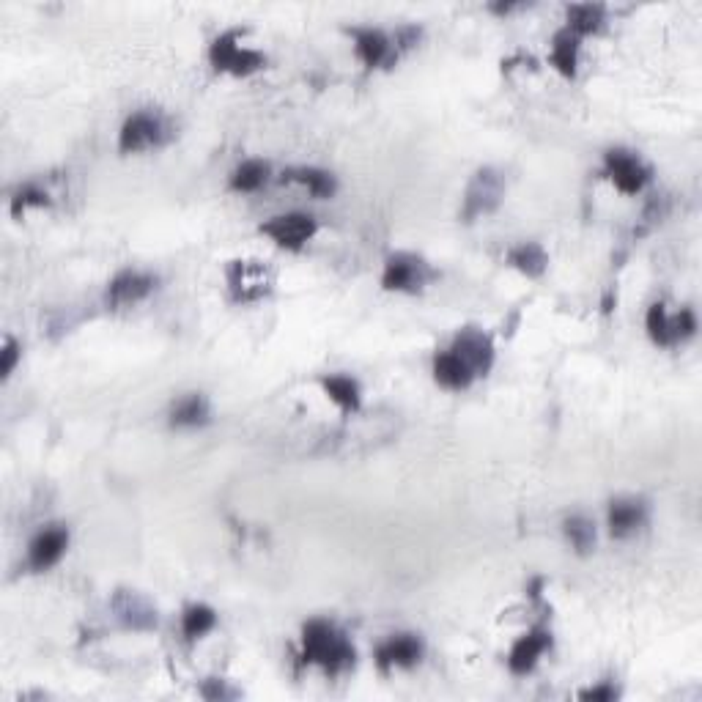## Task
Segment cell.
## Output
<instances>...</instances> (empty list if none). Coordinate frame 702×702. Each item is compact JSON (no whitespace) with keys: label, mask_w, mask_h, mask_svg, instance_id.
<instances>
[{"label":"cell","mask_w":702,"mask_h":702,"mask_svg":"<svg viewBox=\"0 0 702 702\" xmlns=\"http://www.w3.org/2000/svg\"><path fill=\"white\" fill-rule=\"evenodd\" d=\"M209 61L217 72L234 77L256 75L266 66V55L258 50H247L239 44V31H225L209 47Z\"/></svg>","instance_id":"5"},{"label":"cell","mask_w":702,"mask_h":702,"mask_svg":"<svg viewBox=\"0 0 702 702\" xmlns=\"http://www.w3.org/2000/svg\"><path fill=\"white\" fill-rule=\"evenodd\" d=\"M69 549V530L64 524H50L47 530H42L28 546V568L42 574L50 571Z\"/></svg>","instance_id":"13"},{"label":"cell","mask_w":702,"mask_h":702,"mask_svg":"<svg viewBox=\"0 0 702 702\" xmlns=\"http://www.w3.org/2000/svg\"><path fill=\"white\" fill-rule=\"evenodd\" d=\"M508 264L527 277H543L549 269V256L538 242H522L508 250Z\"/></svg>","instance_id":"22"},{"label":"cell","mask_w":702,"mask_h":702,"mask_svg":"<svg viewBox=\"0 0 702 702\" xmlns=\"http://www.w3.org/2000/svg\"><path fill=\"white\" fill-rule=\"evenodd\" d=\"M502 198H505V176L497 168H478L475 176L469 179L467 192H464V203H461V223H475L478 217L494 214L500 209Z\"/></svg>","instance_id":"4"},{"label":"cell","mask_w":702,"mask_h":702,"mask_svg":"<svg viewBox=\"0 0 702 702\" xmlns=\"http://www.w3.org/2000/svg\"><path fill=\"white\" fill-rule=\"evenodd\" d=\"M302 664H316L327 675H341L351 670L357 661V650L343 634L341 628L330 620H310L302 628Z\"/></svg>","instance_id":"1"},{"label":"cell","mask_w":702,"mask_h":702,"mask_svg":"<svg viewBox=\"0 0 702 702\" xmlns=\"http://www.w3.org/2000/svg\"><path fill=\"white\" fill-rule=\"evenodd\" d=\"M261 234L269 236L277 247L283 250H291V253H299L302 247L308 245L310 239L316 236L319 231V223L313 214L305 212H288V214H277L272 220H266L261 228Z\"/></svg>","instance_id":"8"},{"label":"cell","mask_w":702,"mask_h":702,"mask_svg":"<svg viewBox=\"0 0 702 702\" xmlns=\"http://www.w3.org/2000/svg\"><path fill=\"white\" fill-rule=\"evenodd\" d=\"M617 689H615V683H609V681H604V683H598V686H593V689H585V692L579 694V700H593V702H612V700H617Z\"/></svg>","instance_id":"34"},{"label":"cell","mask_w":702,"mask_h":702,"mask_svg":"<svg viewBox=\"0 0 702 702\" xmlns=\"http://www.w3.org/2000/svg\"><path fill=\"white\" fill-rule=\"evenodd\" d=\"M351 36H354L357 58L365 64V69H382V66H390L398 58L393 39L379 28H354Z\"/></svg>","instance_id":"15"},{"label":"cell","mask_w":702,"mask_h":702,"mask_svg":"<svg viewBox=\"0 0 702 702\" xmlns=\"http://www.w3.org/2000/svg\"><path fill=\"white\" fill-rule=\"evenodd\" d=\"M157 275L140 272V269H124L118 272L107 286V305L110 308H132L143 299H149L157 291Z\"/></svg>","instance_id":"11"},{"label":"cell","mask_w":702,"mask_h":702,"mask_svg":"<svg viewBox=\"0 0 702 702\" xmlns=\"http://www.w3.org/2000/svg\"><path fill=\"white\" fill-rule=\"evenodd\" d=\"M513 9H516V6H511V3H505V6H502V3H494V6H491V11H497V14H508V11Z\"/></svg>","instance_id":"35"},{"label":"cell","mask_w":702,"mask_h":702,"mask_svg":"<svg viewBox=\"0 0 702 702\" xmlns=\"http://www.w3.org/2000/svg\"><path fill=\"white\" fill-rule=\"evenodd\" d=\"M552 648V634L546 628H532L524 637L516 639V645L508 653V670L513 675H527L535 670V664L546 650Z\"/></svg>","instance_id":"17"},{"label":"cell","mask_w":702,"mask_h":702,"mask_svg":"<svg viewBox=\"0 0 702 702\" xmlns=\"http://www.w3.org/2000/svg\"><path fill=\"white\" fill-rule=\"evenodd\" d=\"M50 203L53 201H50L47 190H42L36 181H28V184L17 187L14 195H11V214H14V217H22L28 209H44V206H50Z\"/></svg>","instance_id":"28"},{"label":"cell","mask_w":702,"mask_h":702,"mask_svg":"<svg viewBox=\"0 0 702 702\" xmlns=\"http://www.w3.org/2000/svg\"><path fill=\"white\" fill-rule=\"evenodd\" d=\"M552 66L560 72L563 77H576V64H579V36L574 31H563L554 33L552 39V55H549Z\"/></svg>","instance_id":"21"},{"label":"cell","mask_w":702,"mask_h":702,"mask_svg":"<svg viewBox=\"0 0 702 702\" xmlns=\"http://www.w3.org/2000/svg\"><path fill=\"white\" fill-rule=\"evenodd\" d=\"M398 434V415H387L382 412L376 415H362L360 412L349 417V423L335 431L327 439V445L321 453L327 456H360L368 450H376L379 445H387L390 439Z\"/></svg>","instance_id":"2"},{"label":"cell","mask_w":702,"mask_h":702,"mask_svg":"<svg viewBox=\"0 0 702 702\" xmlns=\"http://www.w3.org/2000/svg\"><path fill=\"white\" fill-rule=\"evenodd\" d=\"M437 277L423 256L415 253H393L387 258L382 272V286L387 291H401V294H417Z\"/></svg>","instance_id":"6"},{"label":"cell","mask_w":702,"mask_h":702,"mask_svg":"<svg viewBox=\"0 0 702 702\" xmlns=\"http://www.w3.org/2000/svg\"><path fill=\"white\" fill-rule=\"evenodd\" d=\"M450 351L456 354L458 360H464V365L475 376H486L491 371V365H494V343L478 327H464V330L458 332L456 338H453Z\"/></svg>","instance_id":"12"},{"label":"cell","mask_w":702,"mask_h":702,"mask_svg":"<svg viewBox=\"0 0 702 702\" xmlns=\"http://www.w3.org/2000/svg\"><path fill=\"white\" fill-rule=\"evenodd\" d=\"M434 379H437L439 387L445 390H453V393H461L467 390L469 384L475 382V373L469 371L464 360H458L453 351H439L434 357Z\"/></svg>","instance_id":"19"},{"label":"cell","mask_w":702,"mask_h":702,"mask_svg":"<svg viewBox=\"0 0 702 702\" xmlns=\"http://www.w3.org/2000/svg\"><path fill=\"white\" fill-rule=\"evenodd\" d=\"M563 532L568 543H571V549L579 557H587L596 549V524L590 522L587 516H568L563 522Z\"/></svg>","instance_id":"25"},{"label":"cell","mask_w":702,"mask_h":702,"mask_svg":"<svg viewBox=\"0 0 702 702\" xmlns=\"http://www.w3.org/2000/svg\"><path fill=\"white\" fill-rule=\"evenodd\" d=\"M283 181L308 187L310 195H316V198H332V195L338 192L335 176L321 171V168H288V171L283 173Z\"/></svg>","instance_id":"23"},{"label":"cell","mask_w":702,"mask_h":702,"mask_svg":"<svg viewBox=\"0 0 702 702\" xmlns=\"http://www.w3.org/2000/svg\"><path fill=\"white\" fill-rule=\"evenodd\" d=\"M667 212H670V198H667V195H653L648 201V206H645V214H642V220H645L642 234H645L653 223H659L661 217H667Z\"/></svg>","instance_id":"32"},{"label":"cell","mask_w":702,"mask_h":702,"mask_svg":"<svg viewBox=\"0 0 702 702\" xmlns=\"http://www.w3.org/2000/svg\"><path fill=\"white\" fill-rule=\"evenodd\" d=\"M648 511V502L639 500V497H620V500H612L607 511L609 535L617 538V541L634 535L639 527H645V522H648Z\"/></svg>","instance_id":"16"},{"label":"cell","mask_w":702,"mask_h":702,"mask_svg":"<svg viewBox=\"0 0 702 702\" xmlns=\"http://www.w3.org/2000/svg\"><path fill=\"white\" fill-rule=\"evenodd\" d=\"M321 390L327 393V398H330L332 404H338V409H341L346 417L360 412L362 393L357 379L343 376V373H332V376H324V379H321Z\"/></svg>","instance_id":"20"},{"label":"cell","mask_w":702,"mask_h":702,"mask_svg":"<svg viewBox=\"0 0 702 702\" xmlns=\"http://www.w3.org/2000/svg\"><path fill=\"white\" fill-rule=\"evenodd\" d=\"M568 31H574L576 36H587V33H598L604 28V20H607V11L604 6L598 3H574L568 6Z\"/></svg>","instance_id":"24"},{"label":"cell","mask_w":702,"mask_h":702,"mask_svg":"<svg viewBox=\"0 0 702 702\" xmlns=\"http://www.w3.org/2000/svg\"><path fill=\"white\" fill-rule=\"evenodd\" d=\"M212 420V406L203 393L181 395L168 412V423L173 428H201Z\"/></svg>","instance_id":"18"},{"label":"cell","mask_w":702,"mask_h":702,"mask_svg":"<svg viewBox=\"0 0 702 702\" xmlns=\"http://www.w3.org/2000/svg\"><path fill=\"white\" fill-rule=\"evenodd\" d=\"M225 280H228L231 299L242 302V305L264 299L275 283L269 266H264L261 261H231L225 269Z\"/></svg>","instance_id":"7"},{"label":"cell","mask_w":702,"mask_h":702,"mask_svg":"<svg viewBox=\"0 0 702 702\" xmlns=\"http://www.w3.org/2000/svg\"><path fill=\"white\" fill-rule=\"evenodd\" d=\"M201 697L206 700H236L239 692L228 686V681H220V678H209V681L201 686Z\"/></svg>","instance_id":"33"},{"label":"cell","mask_w":702,"mask_h":702,"mask_svg":"<svg viewBox=\"0 0 702 702\" xmlns=\"http://www.w3.org/2000/svg\"><path fill=\"white\" fill-rule=\"evenodd\" d=\"M214 626H217V612L212 607H206V604H192L181 615V634L190 642L206 637Z\"/></svg>","instance_id":"26"},{"label":"cell","mask_w":702,"mask_h":702,"mask_svg":"<svg viewBox=\"0 0 702 702\" xmlns=\"http://www.w3.org/2000/svg\"><path fill=\"white\" fill-rule=\"evenodd\" d=\"M604 173L623 195H637L650 181V168L634 151L609 149L604 154Z\"/></svg>","instance_id":"10"},{"label":"cell","mask_w":702,"mask_h":702,"mask_svg":"<svg viewBox=\"0 0 702 702\" xmlns=\"http://www.w3.org/2000/svg\"><path fill=\"white\" fill-rule=\"evenodd\" d=\"M110 609H113L121 628H127V631L146 634V631H154L160 626L157 607L138 590H116L110 598Z\"/></svg>","instance_id":"9"},{"label":"cell","mask_w":702,"mask_h":702,"mask_svg":"<svg viewBox=\"0 0 702 702\" xmlns=\"http://www.w3.org/2000/svg\"><path fill=\"white\" fill-rule=\"evenodd\" d=\"M670 332H672V346L681 341H689L694 332H697V316H694V310L683 308L678 316H670Z\"/></svg>","instance_id":"30"},{"label":"cell","mask_w":702,"mask_h":702,"mask_svg":"<svg viewBox=\"0 0 702 702\" xmlns=\"http://www.w3.org/2000/svg\"><path fill=\"white\" fill-rule=\"evenodd\" d=\"M645 330H648L650 341L667 349L672 346V332H670V316H667V308L664 302H653L648 308V316H645Z\"/></svg>","instance_id":"29"},{"label":"cell","mask_w":702,"mask_h":702,"mask_svg":"<svg viewBox=\"0 0 702 702\" xmlns=\"http://www.w3.org/2000/svg\"><path fill=\"white\" fill-rule=\"evenodd\" d=\"M171 140V124L157 110H138L124 121L118 132V151L121 154H140V151L160 149Z\"/></svg>","instance_id":"3"},{"label":"cell","mask_w":702,"mask_h":702,"mask_svg":"<svg viewBox=\"0 0 702 702\" xmlns=\"http://www.w3.org/2000/svg\"><path fill=\"white\" fill-rule=\"evenodd\" d=\"M269 179V162L245 160L231 173V190L234 192H256Z\"/></svg>","instance_id":"27"},{"label":"cell","mask_w":702,"mask_h":702,"mask_svg":"<svg viewBox=\"0 0 702 702\" xmlns=\"http://www.w3.org/2000/svg\"><path fill=\"white\" fill-rule=\"evenodd\" d=\"M423 639L417 634H395V637L384 639L382 645L376 648V667L382 672H390L395 667H415L417 661L423 659Z\"/></svg>","instance_id":"14"},{"label":"cell","mask_w":702,"mask_h":702,"mask_svg":"<svg viewBox=\"0 0 702 702\" xmlns=\"http://www.w3.org/2000/svg\"><path fill=\"white\" fill-rule=\"evenodd\" d=\"M20 357H22L20 343L14 341V338H6V341H3V349H0V376H3V379H9L11 373H14Z\"/></svg>","instance_id":"31"}]
</instances>
